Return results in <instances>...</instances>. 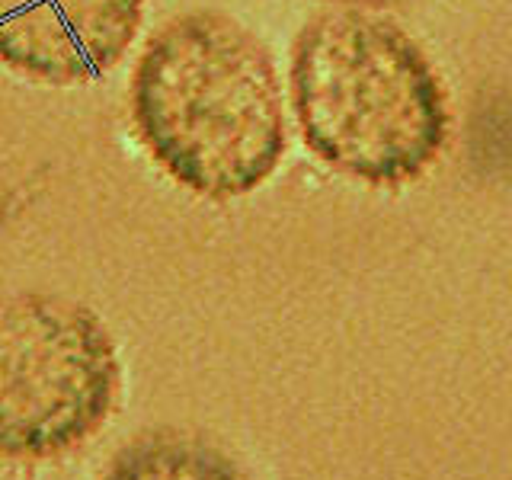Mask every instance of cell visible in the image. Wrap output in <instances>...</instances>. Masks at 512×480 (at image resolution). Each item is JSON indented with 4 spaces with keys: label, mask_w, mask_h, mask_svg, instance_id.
<instances>
[{
    "label": "cell",
    "mask_w": 512,
    "mask_h": 480,
    "mask_svg": "<svg viewBox=\"0 0 512 480\" xmlns=\"http://www.w3.org/2000/svg\"><path fill=\"white\" fill-rule=\"evenodd\" d=\"M119 352L106 324L71 298H0V458L74 452L116 407Z\"/></svg>",
    "instance_id": "cell-3"
},
{
    "label": "cell",
    "mask_w": 512,
    "mask_h": 480,
    "mask_svg": "<svg viewBox=\"0 0 512 480\" xmlns=\"http://www.w3.org/2000/svg\"><path fill=\"white\" fill-rule=\"evenodd\" d=\"M292 106L304 144L368 186L413 183L448 141L439 74L404 29L365 10H330L301 29Z\"/></svg>",
    "instance_id": "cell-2"
},
{
    "label": "cell",
    "mask_w": 512,
    "mask_h": 480,
    "mask_svg": "<svg viewBox=\"0 0 512 480\" xmlns=\"http://www.w3.org/2000/svg\"><path fill=\"white\" fill-rule=\"evenodd\" d=\"M128 106L144 151L196 196H247L282 164L276 64L234 16L196 10L160 26L135 64Z\"/></svg>",
    "instance_id": "cell-1"
},
{
    "label": "cell",
    "mask_w": 512,
    "mask_h": 480,
    "mask_svg": "<svg viewBox=\"0 0 512 480\" xmlns=\"http://www.w3.org/2000/svg\"><path fill=\"white\" fill-rule=\"evenodd\" d=\"M362 4H384V0H362Z\"/></svg>",
    "instance_id": "cell-6"
},
{
    "label": "cell",
    "mask_w": 512,
    "mask_h": 480,
    "mask_svg": "<svg viewBox=\"0 0 512 480\" xmlns=\"http://www.w3.org/2000/svg\"><path fill=\"white\" fill-rule=\"evenodd\" d=\"M103 480H253L208 439L189 432H148L112 458Z\"/></svg>",
    "instance_id": "cell-5"
},
{
    "label": "cell",
    "mask_w": 512,
    "mask_h": 480,
    "mask_svg": "<svg viewBox=\"0 0 512 480\" xmlns=\"http://www.w3.org/2000/svg\"><path fill=\"white\" fill-rule=\"evenodd\" d=\"M144 0H0V68L42 87L100 80L128 55Z\"/></svg>",
    "instance_id": "cell-4"
}]
</instances>
